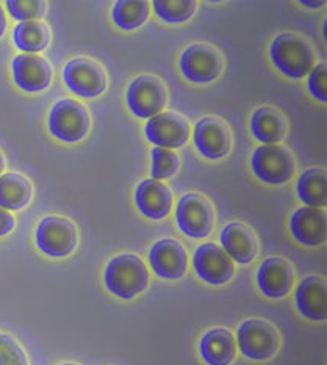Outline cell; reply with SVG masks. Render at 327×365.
Returning <instances> with one entry per match:
<instances>
[{"instance_id": "obj_1", "label": "cell", "mask_w": 327, "mask_h": 365, "mask_svg": "<svg viewBox=\"0 0 327 365\" xmlns=\"http://www.w3.org/2000/svg\"><path fill=\"white\" fill-rule=\"evenodd\" d=\"M107 289L121 299L141 295L149 285V272L145 262L135 254H121L108 262L105 268Z\"/></svg>"}, {"instance_id": "obj_2", "label": "cell", "mask_w": 327, "mask_h": 365, "mask_svg": "<svg viewBox=\"0 0 327 365\" xmlns=\"http://www.w3.org/2000/svg\"><path fill=\"white\" fill-rule=\"evenodd\" d=\"M271 60L290 78H302L313 69L315 53L304 38L294 34L279 35L269 49Z\"/></svg>"}, {"instance_id": "obj_3", "label": "cell", "mask_w": 327, "mask_h": 365, "mask_svg": "<svg viewBox=\"0 0 327 365\" xmlns=\"http://www.w3.org/2000/svg\"><path fill=\"white\" fill-rule=\"evenodd\" d=\"M90 113L78 101L61 99L51 110L49 130L60 141H81L90 132Z\"/></svg>"}, {"instance_id": "obj_4", "label": "cell", "mask_w": 327, "mask_h": 365, "mask_svg": "<svg viewBox=\"0 0 327 365\" xmlns=\"http://www.w3.org/2000/svg\"><path fill=\"white\" fill-rule=\"evenodd\" d=\"M255 178L269 185H284L294 176L296 163L291 153L281 145H261L252 154Z\"/></svg>"}, {"instance_id": "obj_5", "label": "cell", "mask_w": 327, "mask_h": 365, "mask_svg": "<svg viewBox=\"0 0 327 365\" xmlns=\"http://www.w3.org/2000/svg\"><path fill=\"white\" fill-rule=\"evenodd\" d=\"M175 220L180 231L191 239H205L214 226L212 204L197 193L182 196L175 209Z\"/></svg>"}, {"instance_id": "obj_6", "label": "cell", "mask_w": 327, "mask_h": 365, "mask_svg": "<svg viewBox=\"0 0 327 365\" xmlns=\"http://www.w3.org/2000/svg\"><path fill=\"white\" fill-rule=\"evenodd\" d=\"M238 348L252 361H266L279 350L277 329L263 320H247L237 332Z\"/></svg>"}, {"instance_id": "obj_7", "label": "cell", "mask_w": 327, "mask_h": 365, "mask_svg": "<svg viewBox=\"0 0 327 365\" xmlns=\"http://www.w3.org/2000/svg\"><path fill=\"white\" fill-rule=\"evenodd\" d=\"M36 245L49 257H66L77 246V229L69 220L46 217L36 227Z\"/></svg>"}, {"instance_id": "obj_8", "label": "cell", "mask_w": 327, "mask_h": 365, "mask_svg": "<svg viewBox=\"0 0 327 365\" xmlns=\"http://www.w3.org/2000/svg\"><path fill=\"white\" fill-rule=\"evenodd\" d=\"M166 101L167 96L163 83L152 76L135 78L127 90V106L130 112L141 120H150L162 113V110L166 107Z\"/></svg>"}, {"instance_id": "obj_9", "label": "cell", "mask_w": 327, "mask_h": 365, "mask_svg": "<svg viewBox=\"0 0 327 365\" xmlns=\"http://www.w3.org/2000/svg\"><path fill=\"white\" fill-rule=\"evenodd\" d=\"M68 88L81 98H98L107 88V76L90 58L71 60L63 71Z\"/></svg>"}, {"instance_id": "obj_10", "label": "cell", "mask_w": 327, "mask_h": 365, "mask_svg": "<svg viewBox=\"0 0 327 365\" xmlns=\"http://www.w3.org/2000/svg\"><path fill=\"white\" fill-rule=\"evenodd\" d=\"M179 65L182 74L193 83H210L222 73L219 53L205 44L190 46L182 53Z\"/></svg>"}, {"instance_id": "obj_11", "label": "cell", "mask_w": 327, "mask_h": 365, "mask_svg": "<svg viewBox=\"0 0 327 365\" xmlns=\"http://www.w3.org/2000/svg\"><path fill=\"white\" fill-rule=\"evenodd\" d=\"M193 267L197 276L212 285L227 284L235 273L234 260L217 243H204L199 246L193 256Z\"/></svg>"}, {"instance_id": "obj_12", "label": "cell", "mask_w": 327, "mask_h": 365, "mask_svg": "<svg viewBox=\"0 0 327 365\" xmlns=\"http://www.w3.org/2000/svg\"><path fill=\"white\" fill-rule=\"evenodd\" d=\"M146 138L163 149H179L190 138V124L185 118L174 112H162L150 118L146 127Z\"/></svg>"}, {"instance_id": "obj_13", "label": "cell", "mask_w": 327, "mask_h": 365, "mask_svg": "<svg viewBox=\"0 0 327 365\" xmlns=\"http://www.w3.org/2000/svg\"><path fill=\"white\" fill-rule=\"evenodd\" d=\"M149 264L157 276L175 281L187 273L188 254L177 240L163 239L150 248Z\"/></svg>"}, {"instance_id": "obj_14", "label": "cell", "mask_w": 327, "mask_h": 365, "mask_svg": "<svg viewBox=\"0 0 327 365\" xmlns=\"http://www.w3.org/2000/svg\"><path fill=\"white\" fill-rule=\"evenodd\" d=\"M193 138L199 153L209 160L224 158L232 146L227 127L212 116H205L196 123Z\"/></svg>"}, {"instance_id": "obj_15", "label": "cell", "mask_w": 327, "mask_h": 365, "mask_svg": "<svg viewBox=\"0 0 327 365\" xmlns=\"http://www.w3.org/2000/svg\"><path fill=\"white\" fill-rule=\"evenodd\" d=\"M52 68L43 57L35 53H21L13 60V78L21 90L39 93L52 82Z\"/></svg>"}, {"instance_id": "obj_16", "label": "cell", "mask_w": 327, "mask_h": 365, "mask_svg": "<svg viewBox=\"0 0 327 365\" xmlns=\"http://www.w3.org/2000/svg\"><path fill=\"white\" fill-rule=\"evenodd\" d=\"M257 282L261 293L268 298H284L293 289L294 273L285 259L269 257L259 268Z\"/></svg>"}, {"instance_id": "obj_17", "label": "cell", "mask_w": 327, "mask_h": 365, "mask_svg": "<svg viewBox=\"0 0 327 365\" xmlns=\"http://www.w3.org/2000/svg\"><path fill=\"white\" fill-rule=\"evenodd\" d=\"M138 210L150 220H163L171 213L172 193L160 180H142L135 193Z\"/></svg>"}, {"instance_id": "obj_18", "label": "cell", "mask_w": 327, "mask_h": 365, "mask_svg": "<svg viewBox=\"0 0 327 365\" xmlns=\"http://www.w3.org/2000/svg\"><path fill=\"white\" fill-rule=\"evenodd\" d=\"M290 229L294 239L306 246H318L326 242V212L315 207H299L291 215Z\"/></svg>"}, {"instance_id": "obj_19", "label": "cell", "mask_w": 327, "mask_h": 365, "mask_svg": "<svg viewBox=\"0 0 327 365\" xmlns=\"http://www.w3.org/2000/svg\"><path fill=\"white\" fill-rule=\"evenodd\" d=\"M221 248L237 264H251L257 256V239L243 223H230L221 231Z\"/></svg>"}, {"instance_id": "obj_20", "label": "cell", "mask_w": 327, "mask_h": 365, "mask_svg": "<svg viewBox=\"0 0 327 365\" xmlns=\"http://www.w3.org/2000/svg\"><path fill=\"white\" fill-rule=\"evenodd\" d=\"M326 282L321 277L308 276L296 290V304L299 312L308 320L323 322L327 319Z\"/></svg>"}, {"instance_id": "obj_21", "label": "cell", "mask_w": 327, "mask_h": 365, "mask_svg": "<svg viewBox=\"0 0 327 365\" xmlns=\"http://www.w3.org/2000/svg\"><path fill=\"white\" fill-rule=\"evenodd\" d=\"M202 359L209 365H230L235 361L237 344L232 332L224 328H214L207 332L199 344Z\"/></svg>"}, {"instance_id": "obj_22", "label": "cell", "mask_w": 327, "mask_h": 365, "mask_svg": "<svg viewBox=\"0 0 327 365\" xmlns=\"http://www.w3.org/2000/svg\"><path fill=\"white\" fill-rule=\"evenodd\" d=\"M251 130L263 145H277L286 135V125L282 115L271 107L255 110L251 118Z\"/></svg>"}, {"instance_id": "obj_23", "label": "cell", "mask_w": 327, "mask_h": 365, "mask_svg": "<svg viewBox=\"0 0 327 365\" xmlns=\"http://www.w3.org/2000/svg\"><path fill=\"white\" fill-rule=\"evenodd\" d=\"M31 200V184L18 173L0 176V209L21 210Z\"/></svg>"}, {"instance_id": "obj_24", "label": "cell", "mask_w": 327, "mask_h": 365, "mask_svg": "<svg viewBox=\"0 0 327 365\" xmlns=\"http://www.w3.org/2000/svg\"><path fill=\"white\" fill-rule=\"evenodd\" d=\"M14 44L26 53H38L51 43V30L39 21L19 22L13 31Z\"/></svg>"}, {"instance_id": "obj_25", "label": "cell", "mask_w": 327, "mask_h": 365, "mask_svg": "<svg viewBox=\"0 0 327 365\" xmlns=\"http://www.w3.org/2000/svg\"><path fill=\"white\" fill-rule=\"evenodd\" d=\"M326 171L321 168H312L301 174L298 180V195L306 207L321 209L326 207Z\"/></svg>"}, {"instance_id": "obj_26", "label": "cell", "mask_w": 327, "mask_h": 365, "mask_svg": "<svg viewBox=\"0 0 327 365\" xmlns=\"http://www.w3.org/2000/svg\"><path fill=\"white\" fill-rule=\"evenodd\" d=\"M149 4L146 0H119L115 4L111 18L121 30H137L149 19Z\"/></svg>"}, {"instance_id": "obj_27", "label": "cell", "mask_w": 327, "mask_h": 365, "mask_svg": "<svg viewBox=\"0 0 327 365\" xmlns=\"http://www.w3.org/2000/svg\"><path fill=\"white\" fill-rule=\"evenodd\" d=\"M197 4L193 0H155L154 11L167 24H180L193 18Z\"/></svg>"}, {"instance_id": "obj_28", "label": "cell", "mask_w": 327, "mask_h": 365, "mask_svg": "<svg viewBox=\"0 0 327 365\" xmlns=\"http://www.w3.org/2000/svg\"><path fill=\"white\" fill-rule=\"evenodd\" d=\"M179 155L170 149L154 148L152 149V178L154 180H163L172 178L179 171Z\"/></svg>"}, {"instance_id": "obj_29", "label": "cell", "mask_w": 327, "mask_h": 365, "mask_svg": "<svg viewBox=\"0 0 327 365\" xmlns=\"http://www.w3.org/2000/svg\"><path fill=\"white\" fill-rule=\"evenodd\" d=\"M6 8L11 18L21 22H30L41 19L46 14L47 5L41 0H24V2L22 0H8Z\"/></svg>"}, {"instance_id": "obj_30", "label": "cell", "mask_w": 327, "mask_h": 365, "mask_svg": "<svg viewBox=\"0 0 327 365\" xmlns=\"http://www.w3.org/2000/svg\"><path fill=\"white\" fill-rule=\"evenodd\" d=\"M0 365H30L27 354L11 336L0 332Z\"/></svg>"}, {"instance_id": "obj_31", "label": "cell", "mask_w": 327, "mask_h": 365, "mask_svg": "<svg viewBox=\"0 0 327 365\" xmlns=\"http://www.w3.org/2000/svg\"><path fill=\"white\" fill-rule=\"evenodd\" d=\"M326 82H327V66L326 63H320L310 71L308 77V91L313 94L320 102L327 101V91H326Z\"/></svg>"}, {"instance_id": "obj_32", "label": "cell", "mask_w": 327, "mask_h": 365, "mask_svg": "<svg viewBox=\"0 0 327 365\" xmlns=\"http://www.w3.org/2000/svg\"><path fill=\"white\" fill-rule=\"evenodd\" d=\"M16 220L8 210L0 209V237L6 235L8 232H11L14 229Z\"/></svg>"}, {"instance_id": "obj_33", "label": "cell", "mask_w": 327, "mask_h": 365, "mask_svg": "<svg viewBox=\"0 0 327 365\" xmlns=\"http://www.w3.org/2000/svg\"><path fill=\"white\" fill-rule=\"evenodd\" d=\"M5 29H6V18H5V13L2 10V5H0V38L4 36Z\"/></svg>"}, {"instance_id": "obj_34", "label": "cell", "mask_w": 327, "mask_h": 365, "mask_svg": "<svg viewBox=\"0 0 327 365\" xmlns=\"http://www.w3.org/2000/svg\"><path fill=\"white\" fill-rule=\"evenodd\" d=\"M301 4L306 6H310V8H320L324 5V2H301Z\"/></svg>"}, {"instance_id": "obj_35", "label": "cell", "mask_w": 327, "mask_h": 365, "mask_svg": "<svg viewBox=\"0 0 327 365\" xmlns=\"http://www.w3.org/2000/svg\"><path fill=\"white\" fill-rule=\"evenodd\" d=\"M4 170H5V160H4V155L0 154V176H2Z\"/></svg>"}, {"instance_id": "obj_36", "label": "cell", "mask_w": 327, "mask_h": 365, "mask_svg": "<svg viewBox=\"0 0 327 365\" xmlns=\"http://www.w3.org/2000/svg\"><path fill=\"white\" fill-rule=\"evenodd\" d=\"M61 365H76V364H61Z\"/></svg>"}]
</instances>
